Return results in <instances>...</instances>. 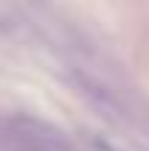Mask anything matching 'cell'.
<instances>
[{
	"label": "cell",
	"mask_w": 149,
	"mask_h": 151,
	"mask_svg": "<svg viewBox=\"0 0 149 151\" xmlns=\"http://www.w3.org/2000/svg\"><path fill=\"white\" fill-rule=\"evenodd\" d=\"M0 148L6 151H71L54 126L37 118H0Z\"/></svg>",
	"instance_id": "obj_1"
}]
</instances>
